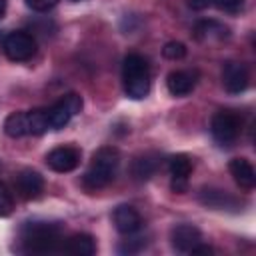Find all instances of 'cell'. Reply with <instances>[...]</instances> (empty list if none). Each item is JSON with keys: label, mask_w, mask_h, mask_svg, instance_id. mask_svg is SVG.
<instances>
[{"label": "cell", "mask_w": 256, "mask_h": 256, "mask_svg": "<svg viewBox=\"0 0 256 256\" xmlns=\"http://www.w3.org/2000/svg\"><path fill=\"white\" fill-rule=\"evenodd\" d=\"M18 238L20 252L26 254H52L62 248V228L56 222H24Z\"/></svg>", "instance_id": "obj_1"}, {"label": "cell", "mask_w": 256, "mask_h": 256, "mask_svg": "<svg viewBox=\"0 0 256 256\" xmlns=\"http://www.w3.org/2000/svg\"><path fill=\"white\" fill-rule=\"evenodd\" d=\"M120 164V152L114 146H102L94 152L88 170L82 176V186L88 192H96L104 186H108L118 170Z\"/></svg>", "instance_id": "obj_2"}, {"label": "cell", "mask_w": 256, "mask_h": 256, "mask_svg": "<svg viewBox=\"0 0 256 256\" xmlns=\"http://www.w3.org/2000/svg\"><path fill=\"white\" fill-rule=\"evenodd\" d=\"M122 86L124 94L132 100H142L150 92V66L144 56L128 54L122 62Z\"/></svg>", "instance_id": "obj_3"}, {"label": "cell", "mask_w": 256, "mask_h": 256, "mask_svg": "<svg viewBox=\"0 0 256 256\" xmlns=\"http://www.w3.org/2000/svg\"><path fill=\"white\" fill-rule=\"evenodd\" d=\"M242 128V120L238 114L230 112V110H220L212 116L210 120V132L212 138L220 144V146H232L240 134Z\"/></svg>", "instance_id": "obj_4"}, {"label": "cell", "mask_w": 256, "mask_h": 256, "mask_svg": "<svg viewBox=\"0 0 256 256\" xmlns=\"http://www.w3.org/2000/svg\"><path fill=\"white\" fill-rule=\"evenodd\" d=\"M84 102H82V96L76 94V92H70V94H64L58 102H54L48 110V122H50V130H60L64 128L80 110H82Z\"/></svg>", "instance_id": "obj_5"}, {"label": "cell", "mask_w": 256, "mask_h": 256, "mask_svg": "<svg viewBox=\"0 0 256 256\" xmlns=\"http://www.w3.org/2000/svg\"><path fill=\"white\" fill-rule=\"evenodd\" d=\"M4 54L8 60L12 62H26L36 54V40L32 34L24 32V30H16L10 32L4 42H2Z\"/></svg>", "instance_id": "obj_6"}, {"label": "cell", "mask_w": 256, "mask_h": 256, "mask_svg": "<svg viewBox=\"0 0 256 256\" xmlns=\"http://www.w3.org/2000/svg\"><path fill=\"white\" fill-rule=\"evenodd\" d=\"M80 156H82L80 148L66 144V146H56L54 150H50V152L46 154L44 162H46V166H48L50 170L64 174V172H72V170L78 168Z\"/></svg>", "instance_id": "obj_7"}, {"label": "cell", "mask_w": 256, "mask_h": 256, "mask_svg": "<svg viewBox=\"0 0 256 256\" xmlns=\"http://www.w3.org/2000/svg\"><path fill=\"white\" fill-rule=\"evenodd\" d=\"M202 242V232L194 224H178L170 232V244L176 252L190 254Z\"/></svg>", "instance_id": "obj_8"}, {"label": "cell", "mask_w": 256, "mask_h": 256, "mask_svg": "<svg viewBox=\"0 0 256 256\" xmlns=\"http://www.w3.org/2000/svg\"><path fill=\"white\" fill-rule=\"evenodd\" d=\"M14 188L18 192L20 198L24 200H34L42 194L44 190V178L36 172V170H30V168H24L20 170L16 176H14Z\"/></svg>", "instance_id": "obj_9"}, {"label": "cell", "mask_w": 256, "mask_h": 256, "mask_svg": "<svg viewBox=\"0 0 256 256\" xmlns=\"http://www.w3.org/2000/svg\"><path fill=\"white\" fill-rule=\"evenodd\" d=\"M248 68L240 62H226L222 68V84L228 94H240L248 88Z\"/></svg>", "instance_id": "obj_10"}, {"label": "cell", "mask_w": 256, "mask_h": 256, "mask_svg": "<svg viewBox=\"0 0 256 256\" xmlns=\"http://www.w3.org/2000/svg\"><path fill=\"white\" fill-rule=\"evenodd\" d=\"M192 158L188 154H176L168 160V170L172 176V190L182 194L188 188V178L192 174Z\"/></svg>", "instance_id": "obj_11"}, {"label": "cell", "mask_w": 256, "mask_h": 256, "mask_svg": "<svg viewBox=\"0 0 256 256\" xmlns=\"http://www.w3.org/2000/svg\"><path fill=\"white\" fill-rule=\"evenodd\" d=\"M112 222H114L116 230L126 236H130L142 228V216L138 214V210L134 206H128V204H122L112 212Z\"/></svg>", "instance_id": "obj_12"}, {"label": "cell", "mask_w": 256, "mask_h": 256, "mask_svg": "<svg viewBox=\"0 0 256 256\" xmlns=\"http://www.w3.org/2000/svg\"><path fill=\"white\" fill-rule=\"evenodd\" d=\"M198 72L196 70H174L166 76V88L172 96H186L196 88Z\"/></svg>", "instance_id": "obj_13"}, {"label": "cell", "mask_w": 256, "mask_h": 256, "mask_svg": "<svg viewBox=\"0 0 256 256\" xmlns=\"http://www.w3.org/2000/svg\"><path fill=\"white\" fill-rule=\"evenodd\" d=\"M230 36V30L218 20H200L194 26V38L198 42H222Z\"/></svg>", "instance_id": "obj_14"}, {"label": "cell", "mask_w": 256, "mask_h": 256, "mask_svg": "<svg viewBox=\"0 0 256 256\" xmlns=\"http://www.w3.org/2000/svg\"><path fill=\"white\" fill-rule=\"evenodd\" d=\"M228 170H230V176L234 178V182L242 190H252L256 186V172H254V166L250 164V160L232 158L228 164Z\"/></svg>", "instance_id": "obj_15"}, {"label": "cell", "mask_w": 256, "mask_h": 256, "mask_svg": "<svg viewBox=\"0 0 256 256\" xmlns=\"http://www.w3.org/2000/svg\"><path fill=\"white\" fill-rule=\"evenodd\" d=\"M62 252L72 254V256H92L96 252V240L94 236L80 232V234H72L70 238L62 240Z\"/></svg>", "instance_id": "obj_16"}, {"label": "cell", "mask_w": 256, "mask_h": 256, "mask_svg": "<svg viewBox=\"0 0 256 256\" xmlns=\"http://www.w3.org/2000/svg\"><path fill=\"white\" fill-rule=\"evenodd\" d=\"M200 202L208 208H216V210H230V208H240V202L230 196L228 192L216 190V188H204L200 192Z\"/></svg>", "instance_id": "obj_17"}, {"label": "cell", "mask_w": 256, "mask_h": 256, "mask_svg": "<svg viewBox=\"0 0 256 256\" xmlns=\"http://www.w3.org/2000/svg\"><path fill=\"white\" fill-rule=\"evenodd\" d=\"M158 166H160L158 154L148 152V154H140V156L134 158V162H132V166H130V172H132V176H134L136 180L142 182V180L152 178V176L156 174Z\"/></svg>", "instance_id": "obj_18"}, {"label": "cell", "mask_w": 256, "mask_h": 256, "mask_svg": "<svg viewBox=\"0 0 256 256\" xmlns=\"http://www.w3.org/2000/svg\"><path fill=\"white\" fill-rule=\"evenodd\" d=\"M4 132L10 138H22L28 134V118L26 112H12L4 120Z\"/></svg>", "instance_id": "obj_19"}, {"label": "cell", "mask_w": 256, "mask_h": 256, "mask_svg": "<svg viewBox=\"0 0 256 256\" xmlns=\"http://www.w3.org/2000/svg\"><path fill=\"white\" fill-rule=\"evenodd\" d=\"M28 118V134L32 136H42L44 132L50 130V122H48V110L46 108H34L30 112H26Z\"/></svg>", "instance_id": "obj_20"}, {"label": "cell", "mask_w": 256, "mask_h": 256, "mask_svg": "<svg viewBox=\"0 0 256 256\" xmlns=\"http://www.w3.org/2000/svg\"><path fill=\"white\" fill-rule=\"evenodd\" d=\"M12 210H14V196H12L10 188L4 182H0V218L10 216Z\"/></svg>", "instance_id": "obj_21"}, {"label": "cell", "mask_w": 256, "mask_h": 256, "mask_svg": "<svg viewBox=\"0 0 256 256\" xmlns=\"http://www.w3.org/2000/svg\"><path fill=\"white\" fill-rule=\"evenodd\" d=\"M162 54H164V58H168V60H182L184 56H186V46L182 44V42H168L164 48H162Z\"/></svg>", "instance_id": "obj_22"}, {"label": "cell", "mask_w": 256, "mask_h": 256, "mask_svg": "<svg viewBox=\"0 0 256 256\" xmlns=\"http://www.w3.org/2000/svg\"><path fill=\"white\" fill-rule=\"evenodd\" d=\"M210 4H214L218 10H224L228 14H236V12H240L244 0H210Z\"/></svg>", "instance_id": "obj_23"}, {"label": "cell", "mask_w": 256, "mask_h": 256, "mask_svg": "<svg viewBox=\"0 0 256 256\" xmlns=\"http://www.w3.org/2000/svg\"><path fill=\"white\" fill-rule=\"evenodd\" d=\"M146 246V242L142 238H136V240H126L122 246H118V252L120 254H136L138 250H142Z\"/></svg>", "instance_id": "obj_24"}, {"label": "cell", "mask_w": 256, "mask_h": 256, "mask_svg": "<svg viewBox=\"0 0 256 256\" xmlns=\"http://www.w3.org/2000/svg\"><path fill=\"white\" fill-rule=\"evenodd\" d=\"M56 4H58V0H26V6L32 8L34 12H48Z\"/></svg>", "instance_id": "obj_25"}, {"label": "cell", "mask_w": 256, "mask_h": 256, "mask_svg": "<svg viewBox=\"0 0 256 256\" xmlns=\"http://www.w3.org/2000/svg\"><path fill=\"white\" fill-rule=\"evenodd\" d=\"M190 254H214V248L212 246H208V244H204V242H200Z\"/></svg>", "instance_id": "obj_26"}, {"label": "cell", "mask_w": 256, "mask_h": 256, "mask_svg": "<svg viewBox=\"0 0 256 256\" xmlns=\"http://www.w3.org/2000/svg\"><path fill=\"white\" fill-rule=\"evenodd\" d=\"M4 12H6V0H0V18L4 16Z\"/></svg>", "instance_id": "obj_27"}, {"label": "cell", "mask_w": 256, "mask_h": 256, "mask_svg": "<svg viewBox=\"0 0 256 256\" xmlns=\"http://www.w3.org/2000/svg\"><path fill=\"white\" fill-rule=\"evenodd\" d=\"M72 2H80V0H72Z\"/></svg>", "instance_id": "obj_28"}]
</instances>
